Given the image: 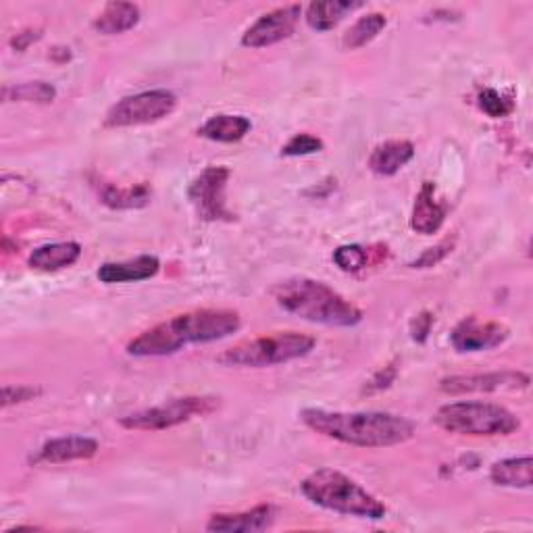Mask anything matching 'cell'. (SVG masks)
<instances>
[{
  "label": "cell",
  "instance_id": "6da1fadb",
  "mask_svg": "<svg viewBox=\"0 0 533 533\" xmlns=\"http://www.w3.org/2000/svg\"><path fill=\"white\" fill-rule=\"evenodd\" d=\"M242 319L230 309H198L146 329L128 344L132 357H167L190 344H209L236 334Z\"/></svg>",
  "mask_w": 533,
  "mask_h": 533
},
{
  "label": "cell",
  "instance_id": "7a4b0ae2",
  "mask_svg": "<svg viewBox=\"0 0 533 533\" xmlns=\"http://www.w3.org/2000/svg\"><path fill=\"white\" fill-rule=\"evenodd\" d=\"M300 419L315 434L357 448H390L409 442L415 436L413 421L382 411L340 413L304 409Z\"/></svg>",
  "mask_w": 533,
  "mask_h": 533
},
{
  "label": "cell",
  "instance_id": "3957f363",
  "mask_svg": "<svg viewBox=\"0 0 533 533\" xmlns=\"http://www.w3.org/2000/svg\"><path fill=\"white\" fill-rule=\"evenodd\" d=\"M273 298L286 313L304 321L354 327L363 321V311L332 286L311 277H290L273 288Z\"/></svg>",
  "mask_w": 533,
  "mask_h": 533
},
{
  "label": "cell",
  "instance_id": "277c9868",
  "mask_svg": "<svg viewBox=\"0 0 533 533\" xmlns=\"http://www.w3.org/2000/svg\"><path fill=\"white\" fill-rule=\"evenodd\" d=\"M300 492L321 509L348 517L379 521L388 513L382 500L336 469L323 467L313 471L300 481Z\"/></svg>",
  "mask_w": 533,
  "mask_h": 533
},
{
  "label": "cell",
  "instance_id": "5b68a950",
  "mask_svg": "<svg viewBox=\"0 0 533 533\" xmlns=\"http://www.w3.org/2000/svg\"><path fill=\"white\" fill-rule=\"evenodd\" d=\"M436 425L454 436L494 438L511 436L521 427L515 413L494 402L459 400L444 404L434 417Z\"/></svg>",
  "mask_w": 533,
  "mask_h": 533
},
{
  "label": "cell",
  "instance_id": "8992f818",
  "mask_svg": "<svg viewBox=\"0 0 533 533\" xmlns=\"http://www.w3.org/2000/svg\"><path fill=\"white\" fill-rule=\"evenodd\" d=\"M315 338L298 332H279L273 336H261L255 340L240 342L227 348L217 357L223 367H250L263 369L273 365H284L296 359L307 357L315 348Z\"/></svg>",
  "mask_w": 533,
  "mask_h": 533
},
{
  "label": "cell",
  "instance_id": "52a82bcc",
  "mask_svg": "<svg viewBox=\"0 0 533 533\" xmlns=\"http://www.w3.org/2000/svg\"><path fill=\"white\" fill-rule=\"evenodd\" d=\"M219 398L213 396H182L171 398L159 406H150L136 413L121 417V427L136 431H161L182 425L194 417L211 415L217 411Z\"/></svg>",
  "mask_w": 533,
  "mask_h": 533
},
{
  "label": "cell",
  "instance_id": "ba28073f",
  "mask_svg": "<svg viewBox=\"0 0 533 533\" xmlns=\"http://www.w3.org/2000/svg\"><path fill=\"white\" fill-rule=\"evenodd\" d=\"M177 107V96L171 90H146L123 96L107 111V128H136V125L157 123L169 117Z\"/></svg>",
  "mask_w": 533,
  "mask_h": 533
},
{
  "label": "cell",
  "instance_id": "9c48e42d",
  "mask_svg": "<svg viewBox=\"0 0 533 533\" xmlns=\"http://www.w3.org/2000/svg\"><path fill=\"white\" fill-rule=\"evenodd\" d=\"M230 169L217 165L207 167L188 188V198L198 217L205 221H232L234 215L227 209L225 188L230 182Z\"/></svg>",
  "mask_w": 533,
  "mask_h": 533
},
{
  "label": "cell",
  "instance_id": "30bf717a",
  "mask_svg": "<svg viewBox=\"0 0 533 533\" xmlns=\"http://www.w3.org/2000/svg\"><path fill=\"white\" fill-rule=\"evenodd\" d=\"M531 377L523 371H492L471 375H450L440 379V392L450 396L461 394H492V392H521L527 390Z\"/></svg>",
  "mask_w": 533,
  "mask_h": 533
},
{
  "label": "cell",
  "instance_id": "8fae6325",
  "mask_svg": "<svg viewBox=\"0 0 533 533\" xmlns=\"http://www.w3.org/2000/svg\"><path fill=\"white\" fill-rule=\"evenodd\" d=\"M302 7L286 5L277 7L265 15H261L242 36V46L246 48H265L277 42L288 40L300 21Z\"/></svg>",
  "mask_w": 533,
  "mask_h": 533
},
{
  "label": "cell",
  "instance_id": "7c38bea8",
  "mask_svg": "<svg viewBox=\"0 0 533 533\" xmlns=\"http://www.w3.org/2000/svg\"><path fill=\"white\" fill-rule=\"evenodd\" d=\"M509 334V327L498 321H481L469 315L452 329L450 344L456 352H486L504 344Z\"/></svg>",
  "mask_w": 533,
  "mask_h": 533
},
{
  "label": "cell",
  "instance_id": "4fadbf2b",
  "mask_svg": "<svg viewBox=\"0 0 533 533\" xmlns=\"http://www.w3.org/2000/svg\"><path fill=\"white\" fill-rule=\"evenodd\" d=\"M98 452V442L86 436H65L48 440L36 456V463L59 465L71 461H88Z\"/></svg>",
  "mask_w": 533,
  "mask_h": 533
},
{
  "label": "cell",
  "instance_id": "5bb4252c",
  "mask_svg": "<svg viewBox=\"0 0 533 533\" xmlns=\"http://www.w3.org/2000/svg\"><path fill=\"white\" fill-rule=\"evenodd\" d=\"M275 521V509L271 504H259L255 509L244 513H219L213 515L207 523L209 531L219 533H246V531H263Z\"/></svg>",
  "mask_w": 533,
  "mask_h": 533
},
{
  "label": "cell",
  "instance_id": "9a60e30c",
  "mask_svg": "<svg viewBox=\"0 0 533 533\" xmlns=\"http://www.w3.org/2000/svg\"><path fill=\"white\" fill-rule=\"evenodd\" d=\"M446 221V205L436 200V186L431 182H423L411 215V227L421 236L438 234Z\"/></svg>",
  "mask_w": 533,
  "mask_h": 533
},
{
  "label": "cell",
  "instance_id": "2e32d148",
  "mask_svg": "<svg viewBox=\"0 0 533 533\" xmlns=\"http://www.w3.org/2000/svg\"><path fill=\"white\" fill-rule=\"evenodd\" d=\"M161 269V261L157 257L142 255L121 263H105L100 265L96 277L103 284H128V282H144V279L155 277Z\"/></svg>",
  "mask_w": 533,
  "mask_h": 533
},
{
  "label": "cell",
  "instance_id": "e0dca14e",
  "mask_svg": "<svg viewBox=\"0 0 533 533\" xmlns=\"http://www.w3.org/2000/svg\"><path fill=\"white\" fill-rule=\"evenodd\" d=\"M415 157V146L409 140H390L379 144L369 157V167L377 175H396L402 167L409 165Z\"/></svg>",
  "mask_w": 533,
  "mask_h": 533
},
{
  "label": "cell",
  "instance_id": "ac0fdd59",
  "mask_svg": "<svg viewBox=\"0 0 533 533\" xmlns=\"http://www.w3.org/2000/svg\"><path fill=\"white\" fill-rule=\"evenodd\" d=\"M82 246L78 242H55L36 248L30 255V267L38 271H61L80 261Z\"/></svg>",
  "mask_w": 533,
  "mask_h": 533
},
{
  "label": "cell",
  "instance_id": "d6986e66",
  "mask_svg": "<svg viewBox=\"0 0 533 533\" xmlns=\"http://www.w3.org/2000/svg\"><path fill=\"white\" fill-rule=\"evenodd\" d=\"M140 23V7L134 3H109L94 19V30L105 36H117L134 30Z\"/></svg>",
  "mask_w": 533,
  "mask_h": 533
},
{
  "label": "cell",
  "instance_id": "ffe728a7",
  "mask_svg": "<svg viewBox=\"0 0 533 533\" xmlns=\"http://www.w3.org/2000/svg\"><path fill=\"white\" fill-rule=\"evenodd\" d=\"M533 459L531 456H515V459H504L492 465L490 479L492 484L513 490H527L533 484Z\"/></svg>",
  "mask_w": 533,
  "mask_h": 533
},
{
  "label": "cell",
  "instance_id": "44dd1931",
  "mask_svg": "<svg viewBox=\"0 0 533 533\" xmlns=\"http://www.w3.org/2000/svg\"><path fill=\"white\" fill-rule=\"evenodd\" d=\"M250 130H252V123L248 117L221 113V115H213L205 125H202L198 134L213 142L232 144V142H240Z\"/></svg>",
  "mask_w": 533,
  "mask_h": 533
},
{
  "label": "cell",
  "instance_id": "7402d4cb",
  "mask_svg": "<svg viewBox=\"0 0 533 533\" xmlns=\"http://www.w3.org/2000/svg\"><path fill=\"white\" fill-rule=\"evenodd\" d=\"M361 3H350V0H329V3H311L304 13L309 28L315 32H329L354 9H361Z\"/></svg>",
  "mask_w": 533,
  "mask_h": 533
},
{
  "label": "cell",
  "instance_id": "603a6c76",
  "mask_svg": "<svg viewBox=\"0 0 533 533\" xmlns=\"http://www.w3.org/2000/svg\"><path fill=\"white\" fill-rule=\"evenodd\" d=\"M98 196L111 209H142L150 202L152 190L146 184L128 186V188L105 184L103 188H100Z\"/></svg>",
  "mask_w": 533,
  "mask_h": 533
},
{
  "label": "cell",
  "instance_id": "cb8c5ba5",
  "mask_svg": "<svg viewBox=\"0 0 533 533\" xmlns=\"http://www.w3.org/2000/svg\"><path fill=\"white\" fill-rule=\"evenodd\" d=\"M386 25H388V19L384 13H367L357 23L350 25V30L344 34L342 44L346 50L363 48L382 34Z\"/></svg>",
  "mask_w": 533,
  "mask_h": 533
},
{
  "label": "cell",
  "instance_id": "d4e9b609",
  "mask_svg": "<svg viewBox=\"0 0 533 533\" xmlns=\"http://www.w3.org/2000/svg\"><path fill=\"white\" fill-rule=\"evenodd\" d=\"M5 103H36L48 105L57 98V90L48 82H25L17 86H5L3 90Z\"/></svg>",
  "mask_w": 533,
  "mask_h": 533
},
{
  "label": "cell",
  "instance_id": "484cf974",
  "mask_svg": "<svg viewBox=\"0 0 533 533\" xmlns=\"http://www.w3.org/2000/svg\"><path fill=\"white\" fill-rule=\"evenodd\" d=\"M334 263L346 273H357L369 265V250L359 244L340 246L334 252Z\"/></svg>",
  "mask_w": 533,
  "mask_h": 533
},
{
  "label": "cell",
  "instance_id": "4316f807",
  "mask_svg": "<svg viewBox=\"0 0 533 533\" xmlns=\"http://www.w3.org/2000/svg\"><path fill=\"white\" fill-rule=\"evenodd\" d=\"M479 109L492 119H502V117H509L513 113L515 103L511 98H506L504 94H500L498 90L486 88V90L479 92Z\"/></svg>",
  "mask_w": 533,
  "mask_h": 533
},
{
  "label": "cell",
  "instance_id": "83f0119b",
  "mask_svg": "<svg viewBox=\"0 0 533 533\" xmlns=\"http://www.w3.org/2000/svg\"><path fill=\"white\" fill-rule=\"evenodd\" d=\"M323 150V140L311 134H296L282 146L284 157H307Z\"/></svg>",
  "mask_w": 533,
  "mask_h": 533
},
{
  "label": "cell",
  "instance_id": "f1b7e54d",
  "mask_svg": "<svg viewBox=\"0 0 533 533\" xmlns=\"http://www.w3.org/2000/svg\"><path fill=\"white\" fill-rule=\"evenodd\" d=\"M450 252H452V242H450V240H444V242H440V244L434 246V248H427L415 263H411V267H413V269H429V267H436L438 263H442V261L450 255Z\"/></svg>",
  "mask_w": 533,
  "mask_h": 533
},
{
  "label": "cell",
  "instance_id": "f546056e",
  "mask_svg": "<svg viewBox=\"0 0 533 533\" xmlns=\"http://www.w3.org/2000/svg\"><path fill=\"white\" fill-rule=\"evenodd\" d=\"M42 394V390L32 388V386H5L3 388V406L11 404H21V402H30L34 398H38Z\"/></svg>",
  "mask_w": 533,
  "mask_h": 533
},
{
  "label": "cell",
  "instance_id": "4dcf8cb0",
  "mask_svg": "<svg viewBox=\"0 0 533 533\" xmlns=\"http://www.w3.org/2000/svg\"><path fill=\"white\" fill-rule=\"evenodd\" d=\"M396 375H398V369H396V365H394V363H392V365H388V367H384L382 371H377V373L373 375V379H369V382H367V386H365V394L382 392V390L390 388V386L394 384Z\"/></svg>",
  "mask_w": 533,
  "mask_h": 533
},
{
  "label": "cell",
  "instance_id": "1f68e13d",
  "mask_svg": "<svg viewBox=\"0 0 533 533\" xmlns=\"http://www.w3.org/2000/svg\"><path fill=\"white\" fill-rule=\"evenodd\" d=\"M431 325H434V315L427 313V311L419 313L413 319V323H411V336H413V340L419 342V344H423L427 340L429 332H431Z\"/></svg>",
  "mask_w": 533,
  "mask_h": 533
},
{
  "label": "cell",
  "instance_id": "d6a6232c",
  "mask_svg": "<svg viewBox=\"0 0 533 533\" xmlns=\"http://www.w3.org/2000/svg\"><path fill=\"white\" fill-rule=\"evenodd\" d=\"M42 38V30H25V32H19L13 40H11V46L15 50H19V53H23L25 48H28L32 42L40 40Z\"/></svg>",
  "mask_w": 533,
  "mask_h": 533
}]
</instances>
